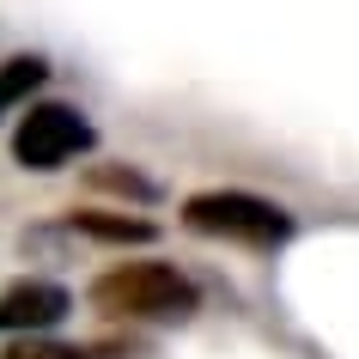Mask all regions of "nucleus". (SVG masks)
<instances>
[{"label":"nucleus","instance_id":"nucleus-1","mask_svg":"<svg viewBox=\"0 0 359 359\" xmlns=\"http://www.w3.org/2000/svg\"><path fill=\"white\" fill-rule=\"evenodd\" d=\"M92 311L128 323H177L195 311V280L170 262H116L92 280Z\"/></svg>","mask_w":359,"mask_h":359},{"label":"nucleus","instance_id":"nucleus-2","mask_svg":"<svg viewBox=\"0 0 359 359\" xmlns=\"http://www.w3.org/2000/svg\"><path fill=\"white\" fill-rule=\"evenodd\" d=\"M183 226L201 238H226V244H250V250H274L292 238V213L280 201H262L250 189H201L183 201Z\"/></svg>","mask_w":359,"mask_h":359},{"label":"nucleus","instance_id":"nucleus-3","mask_svg":"<svg viewBox=\"0 0 359 359\" xmlns=\"http://www.w3.org/2000/svg\"><path fill=\"white\" fill-rule=\"evenodd\" d=\"M86 147H92V122L74 104H31L13 128V158L25 170H61Z\"/></svg>","mask_w":359,"mask_h":359},{"label":"nucleus","instance_id":"nucleus-4","mask_svg":"<svg viewBox=\"0 0 359 359\" xmlns=\"http://www.w3.org/2000/svg\"><path fill=\"white\" fill-rule=\"evenodd\" d=\"M67 311H74L67 286H55V280H19V286L0 292V335H43V329H55Z\"/></svg>","mask_w":359,"mask_h":359},{"label":"nucleus","instance_id":"nucleus-5","mask_svg":"<svg viewBox=\"0 0 359 359\" xmlns=\"http://www.w3.org/2000/svg\"><path fill=\"white\" fill-rule=\"evenodd\" d=\"M43 55H13V61H0V116H13L19 104H31V92L43 86Z\"/></svg>","mask_w":359,"mask_h":359},{"label":"nucleus","instance_id":"nucleus-6","mask_svg":"<svg viewBox=\"0 0 359 359\" xmlns=\"http://www.w3.org/2000/svg\"><path fill=\"white\" fill-rule=\"evenodd\" d=\"M74 231L104 238V244H152V226L128 219V213H74Z\"/></svg>","mask_w":359,"mask_h":359},{"label":"nucleus","instance_id":"nucleus-7","mask_svg":"<svg viewBox=\"0 0 359 359\" xmlns=\"http://www.w3.org/2000/svg\"><path fill=\"white\" fill-rule=\"evenodd\" d=\"M6 359H86V353H79V347H55V341H31V335H25Z\"/></svg>","mask_w":359,"mask_h":359}]
</instances>
